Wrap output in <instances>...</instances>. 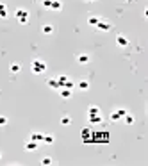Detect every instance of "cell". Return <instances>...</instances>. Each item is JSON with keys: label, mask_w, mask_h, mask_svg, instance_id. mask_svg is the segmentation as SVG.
<instances>
[{"label": "cell", "mask_w": 148, "mask_h": 166, "mask_svg": "<svg viewBox=\"0 0 148 166\" xmlns=\"http://www.w3.org/2000/svg\"><path fill=\"white\" fill-rule=\"evenodd\" d=\"M7 16V7L5 4H0V18H5Z\"/></svg>", "instance_id": "ffe728a7"}, {"label": "cell", "mask_w": 148, "mask_h": 166, "mask_svg": "<svg viewBox=\"0 0 148 166\" xmlns=\"http://www.w3.org/2000/svg\"><path fill=\"white\" fill-rule=\"evenodd\" d=\"M30 139L39 143V141H43V134H39V132H32V134H30Z\"/></svg>", "instance_id": "7c38bea8"}, {"label": "cell", "mask_w": 148, "mask_h": 166, "mask_svg": "<svg viewBox=\"0 0 148 166\" xmlns=\"http://www.w3.org/2000/svg\"><path fill=\"white\" fill-rule=\"evenodd\" d=\"M116 45H118V46H127V45H129V39H127L125 36H118V38H116Z\"/></svg>", "instance_id": "5b68a950"}, {"label": "cell", "mask_w": 148, "mask_h": 166, "mask_svg": "<svg viewBox=\"0 0 148 166\" xmlns=\"http://www.w3.org/2000/svg\"><path fill=\"white\" fill-rule=\"evenodd\" d=\"M88 114H100V107H96V106H91V107L88 109Z\"/></svg>", "instance_id": "9a60e30c"}, {"label": "cell", "mask_w": 148, "mask_h": 166, "mask_svg": "<svg viewBox=\"0 0 148 166\" xmlns=\"http://www.w3.org/2000/svg\"><path fill=\"white\" fill-rule=\"evenodd\" d=\"M88 118H89L91 123H100L102 122V114H88Z\"/></svg>", "instance_id": "ba28073f"}, {"label": "cell", "mask_w": 148, "mask_h": 166, "mask_svg": "<svg viewBox=\"0 0 148 166\" xmlns=\"http://www.w3.org/2000/svg\"><path fill=\"white\" fill-rule=\"evenodd\" d=\"M43 5H45L46 9H50V5H52V0H43Z\"/></svg>", "instance_id": "d4e9b609"}, {"label": "cell", "mask_w": 148, "mask_h": 166, "mask_svg": "<svg viewBox=\"0 0 148 166\" xmlns=\"http://www.w3.org/2000/svg\"><path fill=\"white\" fill-rule=\"evenodd\" d=\"M123 118H125V123H127V125H132V123H134V116H132V114H129V113H127Z\"/></svg>", "instance_id": "d6986e66"}, {"label": "cell", "mask_w": 148, "mask_h": 166, "mask_svg": "<svg viewBox=\"0 0 148 166\" xmlns=\"http://www.w3.org/2000/svg\"><path fill=\"white\" fill-rule=\"evenodd\" d=\"M77 88H79V89H82V91H86V89L89 88V82H88V80H80V82L77 84Z\"/></svg>", "instance_id": "5bb4252c"}, {"label": "cell", "mask_w": 148, "mask_h": 166, "mask_svg": "<svg viewBox=\"0 0 148 166\" xmlns=\"http://www.w3.org/2000/svg\"><path fill=\"white\" fill-rule=\"evenodd\" d=\"M59 93H61L63 98H70L71 97V89H68V88H59Z\"/></svg>", "instance_id": "52a82bcc"}, {"label": "cell", "mask_w": 148, "mask_h": 166, "mask_svg": "<svg viewBox=\"0 0 148 166\" xmlns=\"http://www.w3.org/2000/svg\"><path fill=\"white\" fill-rule=\"evenodd\" d=\"M77 61H79L80 64H88V63H89V55H88V54H80V55L77 57Z\"/></svg>", "instance_id": "9c48e42d"}, {"label": "cell", "mask_w": 148, "mask_h": 166, "mask_svg": "<svg viewBox=\"0 0 148 166\" xmlns=\"http://www.w3.org/2000/svg\"><path fill=\"white\" fill-rule=\"evenodd\" d=\"M66 80H68V77H66V75H59V77H57V82H59V86H61V88L66 84Z\"/></svg>", "instance_id": "ac0fdd59"}, {"label": "cell", "mask_w": 148, "mask_h": 166, "mask_svg": "<svg viewBox=\"0 0 148 166\" xmlns=\"http://www.w3.org/2000/svg\"><path fill=\"white\" fill-rule=\"evenodd\" d=\"M43 143H46V145H52V143H54V136H52V134H46V136H43Z\"/></svg>", "instance_id": "2e32d148"}, {"label": "cell", "mask_w": 148, "mask_h": 166, "mask_svg": "<svg viewBox=\"0 0 148 166\" xmlns=\"http://www.w3.org/2000/svg\"><path fill=\"white\" fill-rule=\"evenodd\" d=\"M4 125H7V118L5 116H0V127H4Z\"/></svg>", "instance_id": "cb8c5ba5"}, {"label": "cell", "mask_w": 148, "mask_h": 166, "mask_svg": "<svg viewBox=\"0 0 148 166\" xmlns=\"http://www.w3.org/2000/svg\"><path fill=\"white\" fill-rule=\"evenodd\" d=\"M96 29L98 30H111V21H107V20H98V23H96Z\"/></svg>", "instance_id": "277c9868"}, {"label": "cell", "mask_w": 148, "mask_h": 166, "mask_svg": "<svg viewBox=\"0 0 148 166\" xmlns=\"http://www.w3.org/2000/svg\"><path fill=\"white\" fill-rule=\"evenodd\" d=\"M50 9H54V11H61V9H63V4H61V0H52V5H50Z\"/></svg>", "instance_id": "30bf717a"}, {"label": "cell", "mask_w": 148, "mask_h": 166, "mask_svg": "<svg viewBox=\"0 0 148 166\" xmlns=\"http://www.w3.org/2000/svg\"><path fill=\"white\" fill-rule=\"evenodd\" d=\"M125 114H127V109H116V111H113L111 120H113V122H118V120H121Z\"/></svg>", "instance_id": "3957f363"}, {"label": "cell", "mask_w": 148, "mask_h": 166, "mask_svg": "<svg viewBox=\"0 0 148 166\" xmlns=\"http://www.w3.org/2000/svg\"><path fill=\"white\" fill-rule=\"evenodd\" d=\"M0 159H2V154H0Z\"/></svg>", "instance_id": "484cf974"}, {"label": "cell", "mask_w": 148, "mask_h": 166, "mask_svg": "<svg viewBox=\"0 0 148 166\" xmlns=\"http://www.w3.org/2000/svg\"><path fill=\"white\" fill-rule=\"evenodd\" d=\"M41 163H43L45 166H48V165H52V159H50V157H43V161H41Z\"/></svg>", "instance_id": "603a6c76"}, {"label": "cell", "mask_w": 148, "mask_h": 166, "mask_svg": "<svg viewBox=\"0 0 148 166\" xmlns=\"http://www.w3.org/2000/svg\"><path fill=\"white\" fill-rule=\"evenodd\" d=\"M30 68H32V73L39 75V73H43V72L46 70V64H45V61H41V59H34L32 64H30Z\"/></svg>", "instance_id": "6da1fadb"}, {"label": "cell", "mask_w": 148, "mask_h": 166, "mask_svg": "<svg viewBox=\"0 0 148 166\" xmlns=\"http://www.w3.org/2000/svg\"><path fill=\"white\" fill-rule=\"evenodd\" d=\"M98 20H100L98 16H89V20H88V21H89V25H95V27H96V23H98Z\"/></svg>", "instance_id": "44dd1931"}, {"label": "cell", "mask_w": 148, "mask_h": 166, "mask_svg": "<svg viewBox=\"0 0 148 166\" xmlns=\"http://www.w3.org/2000/svg\"><path fill=\"white\" fill-rule=\"evenodd\" d=\"M70 122H71L70 116H63V118H61V123H63V125H70Z\"/></svg>", "instance_id": "7402d4cb"}, {"label": "cell", "mask_w": 148, "mask_h": 166, "mask_svg": "<svg viewBox=\"0 0 148 166\" xmlns=\"http://www.w3.org/2000/svg\"><path fill=\"white\" fill-rule=\"evenodd\" d=\"M20 70H21V66H20L18 63H13V64L9 66V72H11V73H18Z\"/></svg>", "instance_id": "8fae6325"}, {"label": "cell", "mask_w": 148, "mask_h": 166, "mask_svg": "<svg viewBox=\"0 0 148 166\" xmlns=\"http://www.w3.org/2000/svg\"><path fill=\"white\" fill-rule=\"evenodd\" d=\"M48 86H50L52 89H59V88H61L59 82H57V79H50V80H48Z\"/></svg>", "instance_id": "4fadbf2b"}, {"label": "cell", "mask_w": 148, "mask_h": 166, "mask_svg": "<svg viewBox=\"0 0 148 166\" xmlns=\"http://www.w3.org/2000/svg\"><path fill=\"white\" fill-rule=\"evenodd\" d=\"M36 148H38V141H32V139H30V141L25 143V150L32 152V150H36Z\"/></svg>", "instance_id": "8992f818"}, {"label": "cell", "mask_w": 148, "mask_h": 166, "mask_svg": "<svg viewBox=\"0 0 148 166\" xmlns=\"http://www.w3.org/2000/svg\"><path fill=\"white\" fill-rule=\"evenodd\" d=\"M16 20L20 21V23H27L29 21V13L25 11V9H16Z\"/></svg>", "instance_id": "7a4b0ae2"}, {"label": "cell", "mask_w": 148, "mask_h": 166, "mask_svg": "<svg viewBox=\"0 0 148 166\" xmlns=\"http://www.w3.org/2000/svg\"><path fill=\"white\" fill-rule=\"evenodd\" d=\"M41 30H43V34H52V32H54V27H52V25H43Z\"/></svg>", "instance_id": "e0dca14e"}]
</instances>
